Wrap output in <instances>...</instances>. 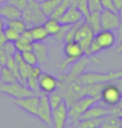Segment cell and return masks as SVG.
<instances>
[{
    "instance_id": "cell-1",
    "label": "cell",
    "mask_w": 122,
    "mask_h": 128,
    "mask_svg": "<svg viewBox=\"0 0 122 128\" xmlns=\"http://www.w3.org/2000/svg\"><path fill=\"white\" fill-rule=\"evenodd\" d=\"M22 19L26 23L27 28H32L34 25L44 24L48 17L43 13L40 4L36 0H27L26 6L22 11Z\"/></svg>"
},
{
    "instance_id": "cell-2",
    "label": "cell",
    "mask_w": 122,
    "mask_h": 128,
    "mask_svg": "<svg viewBox=\"0 0 122 128\" xmlns=\"http://www.w3.org/2000/svg\"><path fill=\"white\" fill-rule=\"evenodd\" d=\"M101 98L100 97H95V96H82L81 98H78L75 101L71 106H69V119L72 124H77V122L80 121V118L86 113V110L90 108L92 104L98 103Z\"/></svg>"
},
{
    "instance_id": "cell-3",
    "label": "cell",
    "mask_w": 122,
    "mask_h": 128,
    "mask_svg": "<svg viewBox=\"0 0 122 128\" xmlns=\"http://www.w3.org/2000/svg\"><path fill=\"white\" fill-rule=\"evenodd\" d=\"M78 78L86 86H90L95 83L112 82L118 78H122V70H118V71L110 70L108 72H83Z\"/></svg>"
},
{
    "instance_id": "cell-4",
    "label": "cell",
    "mask_w": 122,
    "mask_h": 128,
    "mask_svg": "<svg viewBox=\"0 0 122 128\" xmlns=\"http://www.w3.org/2000/svg\"><path fill=\"white\" fill-rule=\"evenodd\" d=\"M0 94H5V95L17 100V98L34 95L36 92H32L26 84L16 81L12 83H0Z\"/></svg>"
},
{
    "instance_id": "cell-5",
    "label": "cell",
    "mask_w": 122,
    "mask_h": 128,
    "mask_svg": "<svg viewBox=\"0 0 122 128\" xmlns=\"http://www.w3.org/2000/svg\"><path fill=\"white\" fill-rule=\"evenodd\" d=\"M122 98V90L112 81L106 82L101 90V103L112 107L116 106Z\"/></svg>"
},
{
    "instance_id": "cell-6",
    "label": "cell",
    "mask_w": 122,
    "mask_h": 128,
    "mask_svg": "<svg viewBox=\"0 0 122 128\" xmlns=\"http://www.w3.org/2000/svg\"><path fill=\"white\" fill-rule=\"evenodd\" d=\"M94 37H95V32L92 31L90 25L84 20L80 25V28H77L74 39L81 45L84 55L89 56V48H90V44H91V42H92V39H94Z\"/></svg>"
},
{
    "instance_id": "cell-7",
    "label": "cell",
    "mask_w": 122,
    "mask_h": 128,
    "mask_svg": "<svg viewBox=\"0 0 122 128\" xmlns=\"http://www.w3.org/2000/svg\"><path fill=\"white\" fill-rule=\"evenodd\" d=\"M90 62V56L84 55L83 57H81L80 60H77L75 63H72L70 65V71L68 74H60L57 76L58 81H74L81 76L82 74L84 72L86 68L88 66V64Z\"/></svg>"
},
{
    "instance_id": "cell-8",
    "label": "cell",
    "mask_w": 122,
    "mask_h": 128,
    "mask_svg": "<svg viewBox=\"0 0 122 128\" xmlns=\"http://www.w3.org/2000/svg\"><path fill=\"white\" fill-rule=\"evenodd\" d=\"M37 118L46 126H52V107L50 104L48 94L39 95V104L37 110Z\"/></svg>"
},
{
    "instance_id": "cell-9",
    "label": "cell",
    "mask_w": 122,
    "mask_h": 128,
    "mask_svg": "<svg viewBox=\"0 0 122 128\" xmlns=\"http://www.w3.org/2000/svg\"><path fill=\"white\" fill-rule=\"evenodd\" d=\"M69 119V106L63 100V102L52 109V126L54 128H64Z\"/></svg>"
},
{
    "instance_id": "cell-10",
    "label": "cell",
    "mask_w": 122,
    "mask_h": 128,
    "mask_svg": "<svg viewBox=\"0 0 122 128\" xmlns=\"http://www.w3.org/2000/svg\"><path fill=\"white\" fill-rule=\"evenodd\" d=\"M39 95L40 94H34L31 96L22 97L16 100V104L19 108H22L24 112L32 116H37V110H38V104H39Z\"/></svg>"
},
{
    "instance_id": "cell-11",
    "label": "cell",
    "mask_w": 122,
    "mask_h": 128,
    "mask_svg": "<svg viewBox=\"0 0 122 128\" xmlns=\"http://www.w3.org/2000/svg\"><path fill=\"white\" fill-rule=\"evenodd\" d=\"M101 24L102 30H110V31H118L120 26V16L118 12L102 10L101 11Z\"/></svg>"
},
{
    "instance_id": "cell-12",
    "label": "cell",
    "mask_w": 122,
    "mask_h": 128,
    "mask_svg": "<svg viewBox=\"0 0 122 128\" xmlns=\"http://www.w3.org/2000/svg\"><path fill=\"white\" fill-rule=\"evenodd\" d=\"M38 86L39 90L43 94H50L58 88V78L50 75L48 72H43L38 77Z\"/></svg>"
},
{
    "instance_id": "cell-13",
    "label": "cell",
    "mask_w": 122,
    "mask_h": 128,
    "mask_svg": "<svg viewBox=\"0 0 122 128\" xmlns=\"http://www.w3.org/2000/svg\"><path fill=\"white\" fill-rule=\"evenodd\" d=\"M94 39L96 43L100 45V48L103 50H108L110 48H113L115 42H116V34L114 33V31L110 30H101L100 32L95 33Z\"/></svg>"
},
{
    "instance_id": "cell-14",
    "label": "cell",
    "mask_w": 122,
    "mask_h": 128,
    "mask_svg": "<svg viewBox=\"0 0 122 128\" xmlns=\"http://www.w3.org/2000/svg\"><path fill=\"white\" fill-rule=\"evenodd\" d=\"M81 20H84V16L77 7H72L70 6L63 14L62 17L58 19V22L60 24H66V25H72L75 23H78Z\"/></svg>"
},
{
    "instance_id": "cell-15",
    "label": "cell",
    "mask_w": 122,
    "mask_h": 128,
    "mask_svg": "<svg viewBox=\"0 0 122 128\" xmlns=\"http://www.w3.org/2000/svg\"><path fill=\"white\" fill-rule=\"evenodd\" d=\"M108 114H110V108H109L108 106H106V104L100 106L97 103H95V104H92L84 114L82 115L81 118H80V120L92 119V118H104V116H107Z\"/></svg>"
},
{
    "instance_id": "cell-16",
    "label": "cell",
    "mask_w": 122,
    "mask_h": 128,
    "mask_svg": "<svg viewBox=\"0 0 122 128\" xmlns=\"http://www.w3.org/2000/svg\"><path fill=\"white\" fill-rule=\"evenodd\" d=\"M63 52H64V55H65V57H69V58H75V60H80L81 57L84 56L83 49H82L81 45H80L75 39H74V40L65 42Z\"/></svg>"
},
{
    "instance_id": "cell-17",
    "label": "cell",
    "mask_w": 122,
    "mask_h": 128,
    "mask_svg": "<svg viewBox=\"0 0 122 128\" xmlns=\"http://www.w3.org/2000/svg\"><path fill=\"white\" fill-rule=\"evenodd\" d=\"M0 17L4 20L22 18V10L10 2H4L2 5H0Z\"/></svg>"
},
{
    "instance_id": "cell-18",
    "label": "cell",
    "mask_w": 122,
    "mask_h": 128,
    "mask_svg": "<svg viewBox=\"0 0 122 128\" xmlns=\"http://www.w3.org/2000/svg\"><path fill=\"white\" fill-rule=\"evenodd\" d=\"M32 51L34 52L39 65H44L48 62V60H49V48L44 42H33Z\"/></svg>"
},
{
    "instance_id": "cell-19",
    "label": "cell",
    "mask_w": 122,
    "mask_h": 128,
    "mask_svg": "<svg viewBox=\"0 0 122 128\" xmlns=\"http://www.w3.org/2000/svg\"><path fill=\"white\" fill-rule=\"evenodd\" d=\"M32 32V37H33V42H45L48 38H49V33L46 31L45 26L43 24H39V25H34L30 28Z\"/></svg>"
},
{
    "instance_id": "cell-20",
    "label": "cell",
    "mask_w": 122,
    "mask_h": 128,
    "mask_svg": "<svg viewBox=\"0 0 122 128\" xmlns=\"http://www.w3.org/2000/svg\"><path fill=\"white\" fill-rule=\"evenodd\" d=\"M86 22L90 28H92V31L97 33L102 30V24H101V11H95V12H90L89 17L86 19Z\"/></svg>"
},
{
    "instance_id": "cell-21",
    "label": "cell",
    "mask_w": 122,
    "mask_h": 128,
    "mask_svg": "<svg viewBox=\"0 0 122 128\" xmlns=\"http://www.w3.org/2000/svg\"><path fill=\"white\" fill-rule=\"evenodd\" d=\"M43 25L45 26L46 31H48L50 37L56 36L59 32V30H60V26H62V24L58 22V19H54V18H50V17L44 22Z\"/></svg>"
},
{
    "instance_id": "cell-22",
    "label": "cell",
    "mask_w": 122,
    "mask_h": 128,
    "mask_svg": "<svg viewBox=\"0 0 122 128\" xmlns=\"http://www.w3.org/2000/svg\"><path fill=\"white\" fill-rule=\"evenodd\" d=\"M60 1L62 0H43V1H40L39 4H40V8L43 11V13L49 18L50 16L52 14V12L58 7Z\"/></svg>"
},
{
    "instance_id": "cell-23",
    "label": "cell",
    "mask_w": 122,
    "mask_h": 128,
    "mask_svg": "<svg viewBox=\"0 0 122 128\" xmlns=\"http://www.w3.org/2000/svg\"><path fill=\"white\" fill-rule=\"evenodd\" d=\"M102 128H121L122 127V120L118 118L116 115L108 114L104 116L103 122L101 124Z\"/></svg>"
},
{
    "instance_id": "cell-24",
    "label": "cell",
    "mask_w": 122,
    "mask_h": 128,
    "mask_svg": "<svg viewBox=\"0 0 122 128\" xmlns=\"http://www.w3.org/2000/svg\"><path fill=\"white\" fill-rule=\"evenodd\" d=\"M104 118H92V119L80 120L77 122V127L80 128H98L103 122Z\"/></svg>"
},
{
    "instance_id": "cell-25",
    "label": "cell",
    "mask_w": 122,
    "mask_h": 128,
    "mask_svg": "<svg viewBox=\"0 0 122 128\" xmlns=\"http://www.w3.org/2000/svg\"><path fill=\"white\" fill-rule=\"evenodd\" d=\"M5 23H6V26L13 28V30H16V31L19 32V33H22L24 30H26L27 28L26 23H25L22 18L11 19V20H5Z\"/></svg>"
},
{
    "instance_id": "cell-26",
    "label": "cell",
    "mask_w": 122,
    "mask_h": 128,
    "mask_svg": "<svg viewBox=\"0 0 122 128\" xmlns=\"http://www.w3.org/2000/svg\"><path fill=\"white\" fill-rule=\"evenodd\" d=\"M18 81L13 71H11L6 65L1 68V72H0V83H12Z\"/></svg>"
},
{
    "instance_id": "cell-27",
    "label": "cell",
    "mask_w": 122,
    "mask_h": 128,
    "mask_svg": "<svg viewBox=\"0 0 122 128\" xmlns=\"http://www.w3.org/2000/svg\"><path fill=\"white\" fill-rule=\"evenodd\" d=\"M48 96H49V101H50V104H51V107H52V109H54V108H56L57 106L60 104V103L63 102V100H64L63 95L60 94V92H59L58 89H56L54 92L48 94Z\"/></svg>"
},
{
    "instance_id": "cell-28",
    "label": "cell",
    "mask_w": 122,
    "mask_h": 128,
    "mask_svg": "<svg viewBox=\"0 0 122 128\" xmlns=\"http://www.w3.org/2000/svg\"><path fill=\"white\" fill-rule=\"evenodd\" d=\"M14 44H16V49H17V51H19V52H24V51L32 50V44H33V43L25 40L24 38H22V37L19 36L18 39L14 42Z\"/></svg>"
},
{
    "instance_id": "cell-29",
    "label": "cell",
    "mask_w": 122,
    "mask_h": 128,
    "mask_svg": "<svg viewBox=\"0 0 122 128\" xmlns=\"http://www.w3.org/2000/svg\"><path fill=\"white\" fill-rule=\"evenodd\" d=\"M22 56H23L24 62H26L27 64H30L31 66H33V65H38V60H37L36 55H34V52H33L32 50L24 51V52H22Z\"/></svg>"
},
{
    "instance_id": "cell-30",
    "label": "cell",
    "mask_w": 122,
    "mask_h": 128,
    "mask_svg": "<svg viewBox=\"0 0 122 128\" xmlns=\"http://www.w3.org/2000/svg\"><path fill=\"white\" fill-rule=\"evenodd\" d=\"M4 33H5V36H6V38H7V42H13V43L17 40L19 38V36H20L19 32H17L16 30H13V28H8V26H5Z\"/></svg>"
},
{
    "instance_id": "cell-31",
    "label": "cell",
    "mask_w": 122,
    "mask_h": 128,
    "mask_svg": "<svg viewBox=\"0 0 122 128\" xmlns=\"http://www.w3.org/2000/svg\"><path fill=\"white\" fill-rule=\"evenodd\" d=\"M4 49H5V51H6V54L8 55V57L10 56H13L16 52H17V49H16V44H14L13 42H6L4 45Z\"/></svg>"
},
{
    "instance_id": "cell-32",
    "label": "cell",
    "mask_w": 122,
    "mask_h": 128,
    "mask_svg": "<svg viewBox=\"0 0 122 128\" xmlns=\"http://www.w3.org/2000/svg\"><path fill=\"white\" fill-rule=\"evenodd\" d=\"M88 5H89V10H90V12L102 11L101 0H88Z\"/></svg>"
},
{
    "instance_id": "cell-33",
    "label": "cell",
    "mask_w": 122,
    "mask_h": 128,
    "mask_svg": "<svg viewBox=\"0 0 122 128\" xmlns=\"http://www.w3.org/2000/svg\"><path fill=\"white\" fill-rule=\"evenodd\" d=\"M101 51H102V49L100 48V45L96 43L95 39H92V42H91V44H90V48H89V56H95L97 54H100Z\"/></svg>"
},
{
    "instance_id": "cell-34",
    "label": "cell",
    "mask_w": 122,
    "mask_h": 128,
    "mask_svg": "<svg viewBox=\"0 0 122 128\" xmlns=\"http://www.w3.org/2000/svg\"><path fill=\"white\" fill-rule=\"evenodd\" d=\"M101 5H102V10H109V11L118 12L116 7L114 6L113 0H101Z\"/></svg>"
},
{
    "instance_id": "cell-35",
    "label": "cell",
    "mask_w": 122,
    "mask_h": 128,
    "mask_svg": "<svg viewBox=\"0 0 122 128\" xmlns=\"http://www.w3.org/2000/svg\"><path fill=\"white\" fill-rule=\"evenodd\" d=\"M7 2L14 5V6H17L19 10H22V11H23L24 7H25L26 4H27V0H7Z\"/></svg>"
},
{
    "instance_id": "cell-36",
    "label": "cell",
    "mask_w": 122,
    "mask_h": 128,
    "mask_svg": "<svg viewBox=\"0 0 122 128\" xmlns=\"http://www.w3.org/2000/svg\"><path fill=\"white\" fill-rule=\"evenodd\" d=\"M7 58H8V55L6 54V51H5L4 46L0 45V64H1L2 66H4V65H6Z\"/></svg>"
},
{
    "instance_id": "cell-37",
    "label": "cell",
    "mask_w": 122,
    "mask_h": 128,
    "mask_svg": "<svg viewBox=\"0 0 122 128\" xmlns=\"http://www.w3.org/2000/svg\"><path fill=\"white\" fill-rule=\"evenodd\" d=\"M118 16H120V26L118 28V39L122 38V8L118 11Z\"/></svg>"
},
{
    "instance_id": "cell-38",
    "label": "cell",
    "mask_w": 122,
    "mask_h": 128,
    "mask_svg": "<svg viewBox=\"0 0 122 128\" xmlns=\"http://www.w3.org/2000/svg\"><path fill=\"white\" fill-rule=\"evenodd\" d=\"M7 42V38H6V36H5L4 31H0V45L2 46Z\"/></svg>"
},
{
    "instance_id": "cell-39",
    "label": "cell",
    "mask_w": 122,
    "mask_h": 128,
    "mask_svg": "<svg viewBox=\"0 0 122 128\" xmlns=\"http://www.w3.org/2000/svg\"><path fill=\"white\" fill-rule=\"evenodd\" d=\"M113 2H114V6L116 7V10L118 12L122 8V0H113Z\"/></svg>"
},
{
    "instance_id": "cell-40",
    "label": "cell",
    "mask_w": 122,
    "mask_h": 128,
    "mask_svg": "<svg viewBox=\"0 0 122 128\" xmlns=\"http://www.w3.org/2000/svg\"><path fill=\"white\" fill-rule=\"evenodd\" d=\"M5 26H6V23H5V20L1 17H0V31H4Z\"/></svg>"
},
{
    "instance_id": "cell-41",
    "label": "cell",
    "mask_w": 122,
    "mask_h": 128,
    "mask_svg": "<svg viewBox=\"0 0 122 128\" xmlns=\"http://www.w3.org/2000/svg\"><path fill=\"white\" fill-rule=\"evenodd\" d=\"M118 52V54H122V38L120 39V44H118V50H116Z\"/></svg>"
},
{
    "instance_id": "cell-42",
    "label": "cell",
    "mask_w": 122,
    "mask_h": 128,
    "mask_svg": "<svg viewBox=\"0 0 122 128\" xmlns=\"http://www.w3.org/2000/svg\"><path fill=\"white\" fill-rule=\"evenodd\" d=\"M4 2H7V0H0V5H2Z\"/></svg>"
},
{
    "instance_id": "cell-43",
    "label": "cell",
    "mask_w": 122,
    "mask_h": 128,
    "mask_svg": "<svg viewBox=\"0 0 122 128\" xmlns=\"http://www.w3.org/2000/svg\"><path fill=\"white\" fill-rule=\"evenodd\" d=\"M1 68H2V65H1V64H0V72H1Z\"/></svg>"
}]
</instances>
